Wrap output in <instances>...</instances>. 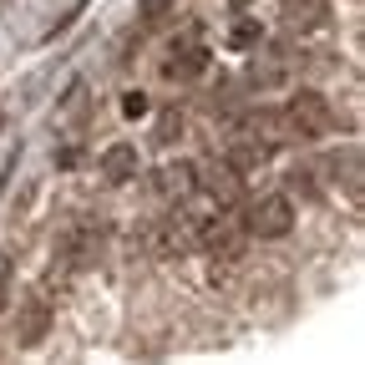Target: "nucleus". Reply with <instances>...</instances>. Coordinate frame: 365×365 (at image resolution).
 I'll return each mask as SVG.
<instances>
[{"instance_id": "nucleus-10", "label": "nucleus", "mask_w": 365, "mask_h": 365, "mask_svg": "<svg viewBox=\"0 0 365 365\" xmlns=\"http://www.w3.org/2000/svg\"><path fill=\"white\" fill-rule=\"evenodd\" d=\"M168 11H173V0H143V26L168 21Z\"/></svg>"}, {"instance_id": "nucleus-2", "label": "nucleus", "mask_w": 365, "mask_h": 365, "mask_svg": "<svg viewBox=\"0 0 365 365\" xmlns=\"http://www.w3.org/2000/svg\"><path fill=\"white\" fill-rule=\"evenodd\" d=\"M294 228V203H289V193H264L259 203H249V213H244V234H254V239H284Z\"/></svg>"}, {"instance_id": "nucleus-8", "label": "nucleus", "mask_w": 365, "mask_h": 365, "mask_svg": "<svg viewBox=\"0 0 365 365\" xmlns=\"http://www.w3.org/2000/svg\"><path fill=\"white\" fill-rule=\"evenodd\" d=\"M46 330H51V304H46V299H31V304L21 309V345H41Z\"/></svg>"}, {"instance_id": "nucleus-11", "label": "nucleus", "mask_w": 365, "mask_h": 365, "mask_svg": "<svg viewBox=\"0 0 365 365\" xmlns=\"http://www.w3.org/2000/svg\"><path fill=\"white\" fill-rule=\"evenodd\" d=\"M122 112H127V117H143V112H148V97H143V91H127Z\"/></svg>"}, {"instance_id": "nucleus-5", "label": "nucleus", "mask_w": 365, "mask_h": 365, "mask_svg": "<svg viewBox=\"0 0 365 365\" xmlns=\"http://www.w3.org/2000/svg\"><path fill=\"white\" fill-rule=\"evenodd\" d=\"M168 71V81H193V76H203L208 71V46H178V51H173V61L163 66Z\"/></svg>"}, {"instance_id": "nucleus-13", "label": "nucleus", "mask_w": 365, "mask_h": 365, "mask_svg": "<svg viewBox=\"0 0 365 365\" xmlns=\"http://www.w3.org/2000/svg\"><path fill=\"white\" fill-rule=\"evenodd\" d=\"M234 11H249V0H234Z\"/></svg>"}, {"instance_id": "nucleus-3", "label": "nucleus", "mask_w": 365, "mask_h": 365, "mask_svg": "<svg viewBox=\"0 0 365 365\" xmlns=\"http://www.w3.org/2000/svg\"><path fill=\"white\" fill-rule=\"evenodd\" d=\"M193 188H203V193H208V198H218V203H239L244 182H239V168H228V163H208V168H193Z\"/></svg>"}, {"instance_id": "nucleus-4", "label": "nucleus", "mask_w": 365, "mask_h": 365, "mask_svg": "<svg viewBox=\"0 0 365 365\" xmlns=\"http://www.w3.org/2000/svg\"><path fill=\"white\" fill-rule=\"evenodd\" d=\"M284 26L309 36V31H325L330 26V0H284Z\"/></svg>"}, {"instance_id": "nucleus-9", "label": "nucleus", "mask_w": 365, "mask_h": 365, "mask_svg": "<svg viewBox=\"0 0 365 365\" xmlns=\"http://www.w3.org/2000/svg\"><path fill=\"white\" fill-rule=\"evenodd\" d=\"M158 188H163V193H193V168H188V163H178V168H168Z\"/></svg>"}, {"instance_id": "nucleus-6", "label": "nucleus", "mask_w": 365, "mask_h": 365, "mask_svg": "<svg viewBox=\"0 0 365 365\" xmlns=\"http://www.w3.org/2000/svg\"><path fill=\"white\" fill-rule=\"evenodd\" d=\"M97 168H102V178L127 182V178H137V148H132V143H112V148L97 158Z\"/></svg>"}, {"instance_id": "nucleus-1", "label": "nucleus", "mask_w": 365, "mask_h": 365, "mask_svg": "<svg viewBox=\"0 0 365 365\" xmlns=\"http://www.w3.org/2000/svg\"><path fill=\"white\" fill-rule=\"evenodd\" d=\"M284 112H289V122H294V132H299V143H319V137H330V132L340 127L335 107L319 97V91H294V97L284 102Z\"/></svg>"}, {"instance_id": "nucleus-12", "label": "nucleus", "mask_w": 365, "mask_h": 365, "mask_svg": "<svg viewBox=\"0 0 365 365\" xmlns=\"http://www.w3.org/2000/svg\"><path fill=\"white\" fill-rule=\"evenodd\" d=\"M228 41H234V46H254V41H259V31H254V26L244 21V26H239L234 36H228Z\"/></svg>"}, {"instance_id": "nucleus-7", "label": "nucleus", "mask_w": 365, "mask_h": 365, "mask_svg": "<svg viewBox=\"0 0 365 365\" xmlns=\"http://www.w3.org/2000/svg\"><path fill=\"white\" fill-rule=\"evenodd\" d=\"M249 86L259 91V97H264V91H279V86H289V66L274 61V56H259V61L249 66Z\"/></svg>"}]
</instances>
